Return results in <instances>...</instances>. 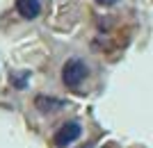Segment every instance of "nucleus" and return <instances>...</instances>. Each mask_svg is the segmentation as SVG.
<instances>
[{
  "instance_id": "obj_6",
  "label": "nucleus",
  "mask_w": 153,
  "mask_h": 148,
  "mask_svg": "<svg viewBox=\"0 0 153 148\" xmlns=\"http://www.w3.org/2000/svg\"><path fill=\"white\" fill-rule=\"evenodd\" d=\"M87 148H89V146H87Z\"/></svg>"
},
{
  "instance_id": "obj_1",
  "label": "nucleus",
  "mask_w": 153,
  "mask_h": 148,
  "mask_svg": "<svg viewBox=\"0 0 153 148\" xmlns=\"http://www.w3.org/2000/svg\"><path fill=\"white\" fill-rule=\"evenodd\" d=\"M87 64H85L82 59H78V57H73V59H69L66 64H64V68H62V82L69 87V89H78L80 84H82V80L87 77Z\"/></svg>"
},
{
  "instance_id": "obj_4",
  "label": "nucleus",
  "mask_w": 153,
  "mask_h": 148,
  "mask_svg": "<svg viewBox=\"0 0 153 148\" xmlns=\"http://www.w3.org/2000/svg\"><path fill=\"white\" fill-rule=\"evenodd\" d=\"M34 105H37L39 112H44V114H51V112H57L64 107L62 100H55V98H46V96H37L34 98Z\"/></svg>"
},
{
  "instance_id": "obj_3",
  "label": "nucleus",
  "mask_w": 153,
  "mask_h": 148,
  "mask_svg": "<svg viewBox=\"0 0 153 148\" xmlns=\"http://www.w3.org/2000/svg\"><path fill=\"white\" fill-rule=\"evenodd\" d=\"M16 12L23 18H37L41 12V5H39V0H16Z\"/></svg>"
},
{
  "instance_id": "obj_2",
  "label": "nucleus",
  "mask_w": 153,
  "mask_h": 148,
  "mask_svg": "<svg viewBox=\"0 0 153 148\" xmlns=\"http://www.w3.org/2000/svg\"><path fill=\"white\" fill-rule=\"evenodd\" d=\"M80 135H82V125L78 121H66L62 128L53 135V144L57 148H66L69 144H73L76 139H80Z\"/></svg>"
},
{
  "instance_id": "obj_5",
  "label": "nucleus",
  "mask_w": 153,
  "mask_h": 148,
  "mask_svg": "<svg viewBox=\"0 0 153 148\" xmlns=\"http://www.w3.org/2000/svg\"><path fill=\"white\" fill-rule=\"evenodd\" d=\"M98 5H103V7H110V5H117L119 0H96Z\"/></svg>"
}]
</instances>
